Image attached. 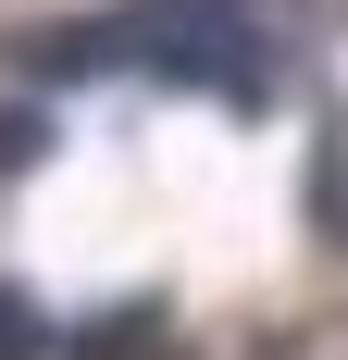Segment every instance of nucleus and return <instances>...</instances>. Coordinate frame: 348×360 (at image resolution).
<instances>
[{
	"label": "nucleus",
	"mask_w": 348,
	"mask_h": 360,
	"mask_svg": "<svg viewBox=\"0 0 348 360\" xmlns=\"http://www.w3.org/2000/svg\"><path fill=\"white\" fill-rule=\"evenodd\" d=\"M311 0H125V13H87L63 50H37V75H149L224 112H274L311 63Z\"/></svg>",
	"instance_id": "f257e3e1"
},
{
	"label": "nucleus",
	"mask_w": 348,
	"mask_h": 360,
	"mask_svg": "<svg viewBox=\"0 0 348 360\" xmlns=\"http://www.w3.org/2000/svg\"><path fill=\"white\" fill-rule=\"evenodd\" d=\"M0 360H50V323L25 311V286H0Z\"/></svg>",
	"instance_id": "7ed1b4c3"
},
{
	"label": "nucleus",
	"mask_w": 348,
	"mask_h": 360,
	"mask_svg": "<svg viewBox=\"0 0 348 360\" xmlns=\"http://www.w3.org/2000/svg\"><path fill=\"white\" fill-rule=\"evenodd\" d=\"M37 149H50V124H37V112H25V100H0V174H25Z\"/></svg>",
	"instance_id": "20e7f679"
},
{
	"label": "nucleus",
	"mask_w": 348,
	"mask_h": 360,
	"mask_svg": "<svg viewBox=\"0 0 348 360\" xmlns=\"http://www.w3.org/2000/svg\"><path fill=\"white\" fill-rule=\"evenodd\" d=\"M299 199H311V236H323V249H348V112L323 124V149H311V186H299Z\"/></svg>",
	"instance_id": "f03ea898"
}]
</instances>
